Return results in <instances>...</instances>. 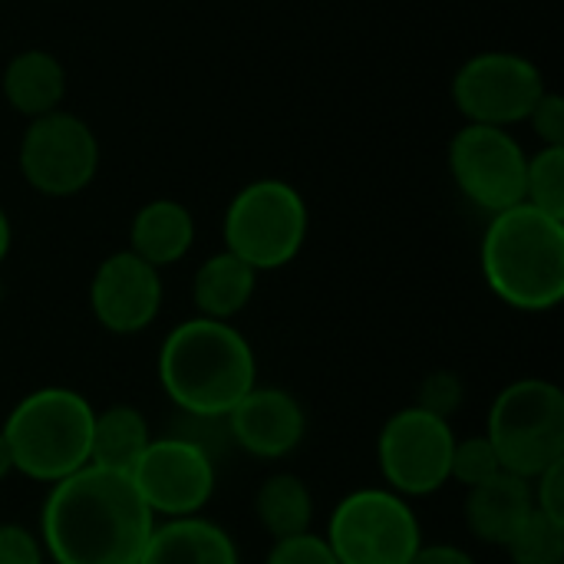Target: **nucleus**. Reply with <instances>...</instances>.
Wrapping results in <instances>:
<instances>
[{"instance_id":"1","label":"nucleus","mask_w":564,"mask_h":564,"mask_svg":"<svg viewBox=\"0 0 564 564\" xmlns=\"http://www.w3.org/2000/svg\"><path fill=\"white\" fill-rule=\"evenodd\" d=\"M155 525L129 473L83 466L50 486L40 545L53 564H139Z\"/></svg>"},{"instance_id":"2","label":"nucleus","mask_w":564,"mask_h":564,"mask_svg":"<svg viewBox=\"0 0 564 564\" xmlns=\"http://www.w3.org/2000/svg\"><path fill=\"white\" fill-rule=\"evenodd\" d=\"M155 373L172 406L192 420L212 423L225 420L228 410L258 387V357L235 324L195 314L165 334Z\"/></svg>"},{"instance_id":"3","label":"nucleus","mask_w":564,"mask_h":564,"mask_svg":"<svg viewBox=\"0 0 564 564\" xmlns=\"http://www.w3.org/2000/svg\"><path fill=\"white\" fill-rule=\"evenodd\" d=\"M479 264L502 304L525 314L555 311L564 301V221L525 202L489 215Z\"/></svg>"},{"instance_id":"4","label":"nucleus","mask_w":564,"mask_h":564,"mask_svg":"<svg viewBox=\"0 0 564 564\" xmlns=\"http://www.w3.org/2000/svg\"><path fill=\"white\" fill-rule=\"evenodd\" d=\"M93 416L96 406L69 387H40L17 400L0 426L13 473L53 486L89 466Z\"/></svg>"},{"instance_id":"5","label":"nucleus","mask_w":564,"mask_h":564,"mask_svg":"<svg viewBox=\"0 0 564 564\" xmlns=\"http://www.w3.org/2000/svg\"><path fill=\"white\" fill-rule=\"evenodd\" d=\"M307 231V202L284 178H254L238 188L221 221L225 251L241 258L258 274L288 268L304 251Z\"/></svg>"},{"instance_id":"6","label":"nucleus","mask_w":564,"mask_h":564,"mask_svg":"<svg viewBox=\"0 0 564 564\" xmlns=\"http://www.w3.org/2000/svg\"><path fill=\"white\" fill-rule=\"evenodd\" d=\"M486 436L506 473L535 479L564 459V393L558 383L525 377L499 390Z\"/></svg>"},{"instance_id":"7","label":"nucleus","mask_w":564,"mask_h":564,"mask_svg":"<svg viewBox=\"0 0 564 564\" xmlns=\"http://www.w3.org/2000/svg\"><path fill=\"white\" fill-rule=\"evenodd\" d=\"M324 539L340 564H410L423 545V525L410 499L367 486L334 506Z\"/></svg>"},{"instance_id":"8","label":"nucleus","mask_w":564,"mask_h":564,"mask_svg":"<svg viewBox=\"0 0 564 564\" xmlns=\"http://www.w3.org/2000/svg\"><path fill=\"white\" fill-rule=\"evenodd\" d=\"M456 433L449 420H440L420 406L397 410L377 436V466L390 492L403 499H423L449 486Z\"/></svg>"},{"instance_id":"9","label":"nucleus","mask_w":564,"mask_h":564,"mask_svg":"<svg viewBox=\"0 0 564 564\" xmlns=\"http://www.w3.org/2000/svg\"><path fill=\"white\" fill-rule=\"evenodd\" d=\"M20 175L46 198H69L89 188L99 172V139L76 112L56 109L30 119L20 139Z\"/></svg>"},{"instance_id":"10","label":"nucleus","mask_w":564,"mask_h":564,"mask_svg":"<svg viewBox=\"0 0 564 564\" xmlns=\"http://www.w3.org/2000/svg\"><path fill=\"white\" fill-rule=\"evenodd\" d=\"M542 69L512 50H486L469 56L453 76V102L466 122L512 129L525 122L545 93Z\"/></svg>"},{"instance_id":"11","label":"nucleus","mask_w":564,"mask_h":564,"mask_svg":"<svg viewBox=\"0 0 564 564\" xmlns=\"http://www.w3.org/2000/svg\"><path fill=\"white\" fill-rule=\"evenodd\" d=\"M449 175L456 188L486 215H499L525 202V165L522 142L499 126L466 122L449 142Z\"/></svg>"},{"instance_id":"12","label":"nucleus","mask_w":564,"mask_h":564,"mask_svg":"<svg viewBox=\"0 0 564 564\" xmlns=\"http://www.w3.org/2000/svg\"><path fill=\"white\" fill-rule=\"evenodd\" d=\"M129 476L155 519L202 516L218 486V469L208 446L182 433L159 440L152 436Z\"/></svg>"},{"instance_id":"13","label":"nucleus","mask_w":564,"mask_h":564,"mask_svg":"<svg viewBox=\"0 0 564 564\" xmlns=\"http://www.w3.org/2000/svg\"><path fill=\"white\" fill-rule=\"evenodd\" d=\"M162 271L135 258L129 248L99 261L89 281V311L96 324L116 337L142 334L162 311Z\"/></svg>"},{"instance_id":"14","label":"nucleus","mask_w":564,"mask_h":564,"mask_svg":"<svg viewBox=\"0 0 564 564\" xmlns=\"http://www.w3.org/2000/svg\"><path fill=\"white\" fill-rule=\"evenodd\" d=\"M228 440L264 463L288 459L307 436V413L301 400L281 387H251L225 416Z\"/></svg>"},{"instance_id":"15","label":"nucleus","mask_w":564,"mask_h":564,"mask_svg":"<svg viewBox=\"0 0 564 564\" xmlns=\"http://www.w3.org/2000/svg\"><path fill=\"white\" fill-rule=\"evenodd\" d=\"M535 512L532 499V479L499 473L489 482L469 489L466 496V525L469 532L496 549H506L509 539L519 532V525Z\"/></svg>"},{"instance_id":"16","label":"nucleus","mask_w":564,"mask_h":564,"mask_svg":"<svg viewBox=\"0 0 564 564\" xmlns=\"http://www.w3.org/2000/svg\"><path fill=\"white\" fill-rule=\"evenodd\" d=\"M139 564H241L235 539L212 519H165L152 529V539Z\"/></svg>"},{"instance_id":"17","label":"nucleus","mask_w":564,"mask_h":564,"mask_svg":"<svg viewBox=\"0 0 564 564\" xmlns=\"http://www.w3.org/2000/svg\"><path fill=\"white\" fill-rule=\"evenodd\" d=\"M195 245V215L175 198L145 202L129 225V251L152 268L178 264Z\"/></svg>"},{"instance_id":"18","label":"nucleus","mask_w":564,"mask_h":564,"mask_svg":"<svg viewBox=\"0 0 564 564\" xmlns=\"http://www.w3.org/2000/svg\"><path fill=\"white\" fill-rule=\"evenodd\" d=\"M3 99L26 119L63 109L66 99V66L50 50H20L0 76Z\"/></svg>"},{"instance_id":"19","label":"nucleus","mask_w":564,"mask_h":564,"mask_svg":"<svg viewBox=\"0 0 564 564\" xmlns=\"http://www.w3.org/2000/svg\"><path fill=\"white\" fill-rule=\"evenodd\" d=\"M254 291H258V271L225 248L218 254H208L192 278L195 311L198 317H208V321L231 324L251 304Z\"/></svg>"},{"instance_id":"20","label":"nucleus","mask_w":564,"mask_h":564,"mask_svg":"<svg viewBox=\"0 0 564 564\" xmlns=\"http://www.w3.org/2000/svg\"><path fill=\"white\" fill-rule=\"evenodd\" d=\"M152 443L149 420L132 403H112L96 410L93 416V443H89V466L132 473L145 446Z\"/></svg>"},{"instance_id":"21","label":"nucleus","mask_w":564,"mask_h":564,"mask_svg":"<svg viewBox=\"0 0 564 564\" xmlns=\"http://www.w3.org/2000/svg\"><path fill=\"white\" fill-rule=\"evenodd\" d=\"M254 516L274 542L311 532V525H314L311 486L294 473L268 476L254 492Z\"/></svg>"},{"instance_id":"22","label":"nucleus","mask_w":564,"mask_h":564,"mask_svg":"<svg viewBox=\"0 0 564 564\" xmlns=\"http://www.w3.org/2000/svg\"><path fill=\"white\" fill-rule=\"evenodd\" d=\"M525 205L564 221V145H542L525 165Z\"/></svg>"},{"instance_id":"23","label":"nucleus","mask_w":564,"mask_h":564,"mask_svg":"<svg viewBox=\"0 0 564 564\" xmlns=\"http://www.w3.org/2000/svg\"><path fill=\"white\" fill-rule=\"evenodd\" d=\"M506 552L516 564H564V525L542 512H532L509 539Z\"/></svg>"},{"instance_id":"24","label":"nucleus","mask_w":564,"mask_h":564,"mask_svg":"<svg viewBox=\"0 0 564 564\" xmlns=\"http://www.w3.org/2000/svg\"><path fill=\"white\" fill-rule=\"evenodd\" d=\"M502 473V463L489 443L486 433L479 436H466L459 440L456 436V446H453V463H449V482H459L466 489H476L482 482H489L492 476Z\"/></svg>"},{"instance_id":"25","label":"nucleus","mask_w":564,"mask_h":564,"mask_svg":"<svg viewBox=\"0 0 564 564\" xmlns=\"http://www.w3.org/2000/svg\"><path fill=\"white\" fill-rule=\"evenodd\" d=\"M463 403H466V380L456 370H433L420 380L413 406H420L440 420H453L463 410Z\"/></svg>"},{"instance_id":"26","label":"nucleus","mask_w":564,"mask_h":564,"mask_svg":"<svg viewBox=\"0 0 564 564\" xmlns=\"http://www.w3.org/2000/svg\"><path fill=\"white\" fill-rule=\"evenodd\" d=\"M264 564H340L337 555L330 552L327 539L317 535V532H301V535H291V539H278L268 555Z\"/></svg>"},{"instance_id":"27","label":"nucleus","mask_w":564,"mask_h":564,"mask_svg":"<svg viewBox=\"0 0 564 564\" xmlns=\"http://www.w3.org/2000/svg\"><path fill=\"white\" fill-rule=\"evenodd\" d=\"M525 122L542 139V145H564V99L555 89H545L539 96Z\"/></svg>"},{"instance_id":"28","label":"nucleus","mask_w":564,"mask_h":564,"mask_svg":"<svg viewBox=\"0 0 564 564\" xmlns=\"http://www.w3.org/2000/svg\"><path fill=\"white\" fill-rule=\"evenodd\" d=\"M0 564H46L40 535L17 522L0 525Z\"/></svg>"},{"instance_id":"29","label":"nucleus","mask_w":564,"mask_h":564,"mask_svg":"<svg viewBox=\"0 0 564 564\" xmlns=\"http://www.w3.org/2000/svg\"><path fill=\"white\" fill-rule=\"evenodd\" d=\"M532 499H535V512L564 525V459L552 463L532 479Z\"/></svg>"},{"instance_id":"30","label":"nucleus","mask_w":564,"mask_h":564,"mask_svg":"<svg viewBox=\"0 0 564 564\" xmlns=\"http://www.w3.org/2000/svg\"><path fill=\"white\" fill-rule=\"evenodd\" d=\"M410 564H479L466 549L449 545V542H433V545H420V552L413 555Z\"/></svg>"},{"instance_id":"31","label":"nucleus","mask_w":564,"mask_h":564,"mask_svg":"<svg viewBox=\"0 0 564 564\" xmlns=\"http://www.w3.org/2000/svg\"><path fill=\"white\" fill-rule=\"evenodd\" d=\"M10 245H13V228H10L7 212L0 208V264H3V261H7V254H10Z\"/></svg>"},{"instance_id":"32","label":"nucleus","mask_w":564,"mask_h":564,"mask_svg":"<svg viewBox=\"0 0 564 564\" xmlns=\"http://www.w3.org/2000/svg\"><path fill=\"white\" fill-rule=\"evenodd\" d=\"M10 473H13V459H10V446H7V440H3V433H0V482H3Z\"/></svg>"},{"instance_id":"33","label":"nucleus","mask_w":564,"mask_h":564,"mask_svg":"<svg viewBox=\"0 0 564 564\" xmlns=\"http://www.w3.org/2000/svg\"><path fill=\"white\" fill-rule=\"evenodd\" d=\"M3 294H7V284H3V278H0V304H3Z\"/></svg>"}]
</instances>
